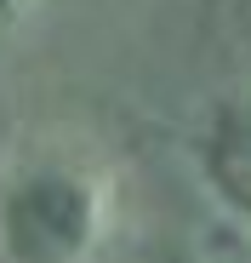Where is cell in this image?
<instances>
[{
  "mask_svg": "<svg viewBox=\"0 0 251 263\" xmlns=\"http://www.w3.org/2000/svg\"><path fill=\"white\" fill-rule=\"evenodd\" d=\"M23 12H29V0H0V29H12Z\"/></svg>",
  "mask_w": 251,
  "mask_h": 263,
  "instance_id": "2",
  "label": "cell"
},
{
  "mask_svg": "<svg viewBox=\"0 0 251 263\" xmlns=\"http://www.w3.org/2000/svg\"><path fill=\"white\" fill-rule=\"evenodd\" d=\"M109 178L63 143L17 149L0 166V257L6 263H92L109 235Z\"/></svg>",
  "mask_w": 251,
  "mask_h": 263,
  "instance_id": "1",
  "label": "cell"
}]
</instances>
